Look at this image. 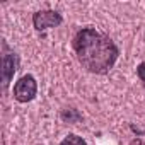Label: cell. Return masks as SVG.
<instances>
[{
    "instance_id": "obj_6",
    "label": "cell",
    "mask_w": 145,
    "mask_h": 145,
    "mask_svg": "<svg viewBox=\"0 0 145 145\" xmlns=\"http://www.w3.org/2000/svg\"><path fill=\"white\" fill-rule=\"evenodd\" d=\"M137 77H138L140 82L145 86V61H142V63L137 67Z\"/></svg>"
},
{
    "instance_id": "obj_5",
    "label": "cell",
    "mask_w": 145,
    "mask_h": 145,
    "mask_svg": "<svg viewBox=\"0 0 145 145\" xmlns=\"http://www.w3.org/2000/svg\"><path fill=\"white\" fill-rule=\"evenodd\" d=\"M60 145H87V142L82 137L75 135V133H68L67 137H63V140L60 142Z\"/></svg>"
},
{
    "instance_id": "obj_1",
    "label": "cell",
    "mask_w": 145,
    "mask_h": 145,
    "mask_svg": "<svg viewBox=\"0 0 145 145\" xmlns=\"http://www.w3.org/2000/svg\"><path fill=\"white\" fill-rule=\"evenodd\" d=\"M72 48L82 68L96 75L109 74L120 58V50L114 41L94 26L80 27L74 34Z\"/></svg>"
},
{
    "instance_id": "obj_2",
    "label": "cell",
    "mask_w": 145,
    "mask_h": 145,
    "mask_svg": "<svg viewBox=\"0 0 145 145\" xmlns=\"http://www.w3.org/2000/svg\"><path fill=\"white\" fill-rule=\"evenodd\" d=\"M12 94H14V99L21 104H26V103H31L36 94H38V82L36 79L27 74V75H22L16 84H14V89H12Z\"/></svg>"
},
{
    "instance_id": "obj_3",
    "label": "cell",
    "mask_w": 145,
    "mask_h": 145,
    "mask_svg": "<svg viewBox=\"0 0 145 145\" xmlns=\"http://www.w3.org/2000/svg\"><path fill=\"white\" fill-rule=\"evenodd\" d=\"M61 22H63L61 14L56 12V10H51V9L38 10V12L33 14V26L39 33H43V31H46L50 27H58Z\"/></svg>"
},
{
    "instance_id": "obj_4",
    "label": "cell",
    "mask_w": 145,
    "mask_h": 145,
    "mask_svg": "<svg viewBox=\"0 0 145 145\" xmlns=\"http://www.w3.org/2000/svg\"><path fill=\"white\" fill-rule=\"evenodd\" d=\"M19 67V58L16 53H7L4 56V87L7 89L14 74H16V70Z\"/></svg>"
}]
</instances>
